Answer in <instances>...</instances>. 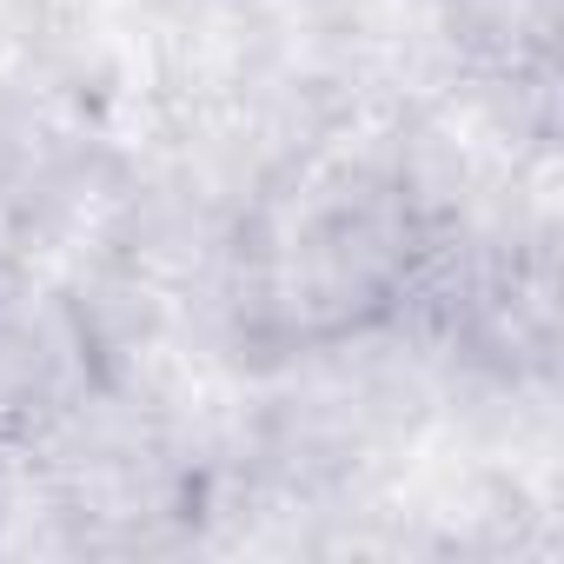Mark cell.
Here are the masks:
<instances>
[]
</instances>
